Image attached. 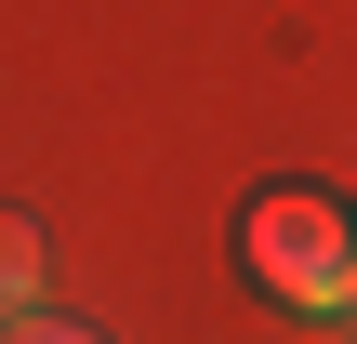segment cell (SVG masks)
<instances>
[{
  "label": "cell",
  "mask_w": 357,
  "mask_h": 344,
  "mask_svg": "<svg viewBox=\"0 0 357 344\" xmlns=\"http://www.w3.org/2000/svg\"><path fill=\"white\" fill-rule=\"evenodd\" d=\"M331 331H344V344H357V278H344V305H331Z\"/></svg>",
  "instance_id": "277c9868"
},
{
  "label": "cell",
  "mask_w": 357,
  "mask_h": 344,
  "mask_svg": "<svg viewBox=\"0 0 357 344\" xmlns=\"http://www.w3.org/2000/svg\"><path fill=\"white\" fill-rule=\"evenodd\" d=\"M238 278L265 292V305H291V318H331L357 278V225L331 199H305V186H278V199H252L238 212Z\"/></svg>",
  "instance_id": "6da1fadb"
},
{
  "label": "cell",
  "mask_w": 357,
  "mask_h": 344,
  "mask_svg": "<svg viewBox=\"0 0 357 344\" xmlns=\"http://www.w3.org/2000/svg\"><path fill=\"white\" fill-rule=\"evenodd\" d=\"M13 344H106V331H66V318H26Z\"/></svg>",
  "instance_id": "3957f363"
},
{
  "label": "cell",
  "mask_w": 357,
  "mask_h": 344,
  "mask_svg": "<svg viewBox=\"0 0 357 344\" xmlns=\"http://www.w3.org/2000/svg\"><path fill=\"white\" fill-rule=\"evenodd\" d=\"M344 225H357V212H344Z\"/></svg>",
  "instance_id": "8992f818"
},
{
  "label": "cell",
  "mask_w": 357,
  "mask_h": 344,
  "mask_svg": "<svg viewBox=\"0 0 357 344\" xmlns=\"http://www.w3.org/2000/svg\"><path fill=\"white\" fill-rule=\"evenodd\" d=\"M0 344H13V331H0Z\"/></svg>",
  "instance_id": "5b68a950"
},
{
  "label": "cell",
  "mask_w": 357,
  "mask_h": 344,
  "mask_svg": "<svg viewBox=\"0 0 357 344\" xmlns=\"http://www.w3.org/2000/svg\"><path fill=\"white\" fill-rule=\"evenodd\" d=\"M26 318H53V239H40V212H0V331H26Z\"/></svg>",
  "instance_id": "7a4b0ae2"
}]
</instances>
